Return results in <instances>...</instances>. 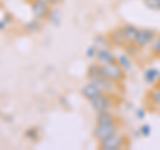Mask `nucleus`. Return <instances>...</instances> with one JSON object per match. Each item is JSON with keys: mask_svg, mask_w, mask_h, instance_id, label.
Listing matches in <instances>:
<instances>
[{"mask_svg": "<svg viewBox=\"0 0 160 150\" xmlns=\"http://www.w3.org/2000/svg\"><path fill=\"white\" fill-rule=\"evenodd\" d=\"M102 75L112 82H120L124 79V68L118 62L102 64Z\"/></svg>", "mask_w": 160, "mask_h": 150, "instance_id": "f257e3e1", "label": "nucleus"}, {"mask_svg": "<svg viewBox=\"0 0 160 150\" xmlns=\"http://www.w3.org/2000/svg\"><path fill=\"white\" fill-rule=\"evenodd\" d=\"M99 147L103 150H118L124 147V138L119 134H113V136H109L107 138L99 141Z\"/></svg>", "mask_w": 160, "mask_h": 150, "instance_id": "f03ea898", "label": "nucleus"}, {"mask_svg": "<svg viewBox=\"0 0 160 150\" xmlns=\"http://www.w3.org/2000/svg\"><path fill=\"white\" fill-rule=\"evenodd\" d=\"M116 133H118L116 123H107V125L98 123L93 130V137L96 138L98 141H102V139L107 138L109 136H113V134H116Z\"/></svg>", "mask_w": 160, "mask_h": 150, "instance_id": "7ed1b4c3", "label": "nucleus"}, {"mask_svg": "<svg viewBox=\"0 0 160 150\" xmlns=\"http://www.w3.org/2000/svg\"><path fill=\"white\" fill-rule=\"evenodd\" d=\"M31 9H32V13H33L35 19H38V20H44V19L49 18V13H51L49 4L36 2V0H32Z\"/></svg>", "mask_w": 160, "mask_h": 150, "instance_id": "20e7f679", "label": "nucleus"}, {"mask_svg": "<svg viewBox=\"0 0 160 150\" xmlns=\"http://www.w3.org/2000/svg\"><path fill=\"white\" fill-rule=\"evenodd\" d=\"M89 82H92L93 84H96L99 87V90L104 94H109L113 91L115 88V82L109 81L108 78L103 77V75H99V77H95V78H91L89 79Z\"/></svg>", "mask_w": 160, "mask_h": 150, "instance_id": "39448f33", "label": "nucleus"}, {"mask_svg": "<svg viewBox=\"0 0 160 150\" xmlns=\"http://www.w3.org/2000/svg\"><path fill=\"white\" fill-rule=\"evenodd\" d=\"M103 94H104V93L100 91L99 87L96 86V84H93L92 82L87 83L86 86L82 88V95L86 98L87 101H89V102H93L95 99H98L99 97H102Z\"/></svg>", "mask_w": 160, "mask_h": 150, "instance_id": "423d86ee", "label": "nucleus"}, {"mask_svg": "<svg viewBox=\"0 0 160 150\" xmlns=\"http://www.w3.org/2000/svg\"><path fill=\"white\" fill-rule=\"evenodd\" d=\"M155 38V34L151 29H139L138 32V36H136V40H135V44L142 48V47H146L147 44H149Z\"/></svg>", "mask_w": 160, "mask_h": 150, "instance_id": "0eeeda50", "label": "nucleus"}, {"mask_svg": "<svg viewBox=\"0 0 160 150\" xmlns=\"http://www.w3.org/2000/svg\"><path fill=\"white\" fill-rule=\"evenodd\" d=\"M92 104V109L98 113H102V111H108L109 109L112 107V103H111V99L107 94H103L102 97H99L98 99H95L93 102H91Z\"/></svg>", "mask_w": 160, "mask_h": 150, "instance_id": "6e6552de", "label": "nucleus"}, {"mask_svg": "<svg viewBox=\"0 0 160 150\" xmlns=\"http://www.w3.org/2000/svg\"><path fill=\"white\" fill-rule=\"evenodd\" d=\"M95 59L98 61V63L100 64H106V63H113L116 62V56L109 51V50H99L96 56H95Z\"/></svg>", "mask_w": 160, "mask_h": 150, "instance_id": "1a4fd4ad", "label": "nucleus"}, {"mask_svg": "<svg viewBox=\"0 0 160 150\" xmlns=\"http://www.w3.org/2000/svg\"><path fill=\"white\" fill-rule=\"evenodd\" d=\"M122 31H123V35L126 38L127 43H135L138 32H139V29L136 27L132 26V24H126V26L122 27Z\"/></svg>", "mask_w": 160, "mask_h": 150, "instance_id": "9d476101", "label": "nucleus"}, {"mask_svg": "<svg viewBox=\"0 0 160 150\" xmlns=\"http://www.w3.org/2000/svg\"><path fill=\"white\" fill-rule=\"evenodd\" d=\"M109 40H111V44H115V46H126L127 40L123 35L122 28H116L109 34Z\"/></svg>", "mask_w": 160, "mask_h": 150, "instance_id": "9b49d317", "label": "nucleus"}, {"mask_svg": "<svg viewBox=\"0 0 160 150\" xmlns=\"http://www.w3.org/2000/svg\"><path fill=\"white\" fill-rule=\"evenodd\" d=\"M96 122H98V123H102V125L115 123V117L112 115V114H109L108 111H102V113L98 114Z\"/></svg>", "mask_w": 160, "mask_h": 150, "instance_id": "f8f14e48", "label": "nucleus"}, {"mask_svg": "<svg viewBox=\"0 0 160 150\" xmlns=\"http://www.w3.org/2000/svg\"><path fill=\"white\" fill-rule=\"evenodd\" d=\"M93 46L98 48V51L99 50H108L109 46H111V40L106 36H98L96 39H95Z\"/></svg>", "mask_w": 160, "mask_h": 150, "instance_id": "ddd939ff", "label": "nucleus"}, {"mask_svg": "<svg viewBox=\"0 0 160 150\" xmlns=\"http://www.w3.org/2000/svg\"><path fill=\"white\" fill-rule=\"evenodd\" d=\"M159 78H160V72L155 68H149L146 71V74H144V79H146L148 83H155Z\"/></svg>", "mask_w": 160, "mask_h": 150, "instance_id": "4468645a", "label": "nucleus"}, {"mask_svg": "<svg viewBox=\"0 0 160 150\" xmlns=\"http://www.w3.org/2000/svg\"><path fill=\"white\" fill-rule=\"evenodd\" d=\"M116 62L122 66L124 70H129L132 67V62H131V59H129L127 55H120V56L116 58Z\"/></svg>", "mask_w": 160, "mask_h": 150, "instance_id": "2eb2a0df", "label": "nucleus"}, {"mask_svg": "<svg viewBox=\"0 0 160 150\" xmlns=\"http://www.w3.org/2000/svg\"><path fill=\"white\" fill-rule=\"evenodd\" d=\"M144 4L152 11H160V0H144Z\"/></svg>", "mask_w": 160, "mask_h": 150, "instance_id": "dca6fc26", "label": "nucleus"}, {"mask_svg": "<svg viewBox=\"0 0 160 150\" xmlns=\"http://www.w3.org/2000/svg\"><path fill=\"white\" fill-rule=\"evenodd\" d=\"M151 98H152V101H153V103L156 104V106H160V84H159L156 88L152 90Z\"/></svg>", "mask_w": 160, "mask_h": 150, "instance_id": "f3484780", "label": "nucleus"}, {"mask_svg": "<svg viewBox=\"0 0 160 150\" xmlns=\"http://www.w3.org/2000/svg\"><path fill=\"white\" fill-rule=\"evenodd\" d=\"M40 20H38V19H35V20H32L29 24H27V29L29 32H35V31H39L40 28H42V26H40V23H39Z\"/></svg>", "mask_w": 160, "mask_h": 150, "instance_id": "a211bd4d", "label": "nucleus"}, {"mask_svg": "<svg viewBox=\"0 0 160 150\" xmlns=\"http://www.w3.org/2000/svg\"><path fill=\"white\" fill-rule=\"evenodd\" d=\"M140 133H142L144 137H148L149 134H151V127H149L148 125H144V126L140 127Z\"/></svg>", "mask_w": 160, "mask_h": 150, "instance_id": "6ab92c4d", "label": "nucleus"}, {"mask_svg": "<svg viewBox=\"0 0 160 150\" xmlns=\"http://www.w3.org/2000/svg\"><path fill=\"white\" fill-rule=\"evenodd\" d=\"M96 54H98V48L95 47V46L89 47V48L87 50V56H88V58H95V56H96Z\"/></svg>", "mask_w": 160, "mask_h": 150, "instance_id": "aec40b11", "label": "nucleus"}, {"mask_svg": "<svg viewBox=\"0 0 160 150\" xmlns=\"http://www.w3.org/2000/svg\"><path fill=\"white\" fill-rule=\"evenodd\" d=\"M153 51L158 56H160V39H158V40L153 43Z\"/></svg>", "mask_w": 160, "mask_h": 150, "instance_id": "412c9836", "label": "nucleus"}, {"mask_svg": "<svg viewBox=\"0 0 160 150\" xmlns=\"http://www.w3.org/2000/svg\"><path fill=\"white\" fill-rule=\"evenodd\" d=\"M36 2H42V3H47V4H49V6H51V0H36Z\"/></svg>", "mask_w": 160, "mask_h": 150, "instance_id": "4be33fe9", "label": "nucleus"}, {"mask_svg": "<svg viewBox=\"0 0 160 150\" xmlns=\"http://www.w3.org/2000/svg\"><path fill=\"white\" fill-rule=\"evenodd\" d=\"M60 2H62V0H51V4H58Z\"/></svg>", "mask_w": 160, "mask_h": 150, "instance_id": "5701e85b", "label": "nucleus"}]
</instances>
